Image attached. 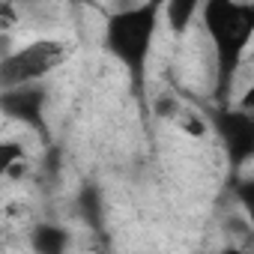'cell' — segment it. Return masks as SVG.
Wrapping results in <instances>:
<instances>
[{"label":"cell","mask_w":254,"mask_h":254,"mask_svg":"<svg viewBox=\"0 0 254 254\" xmlns=\"http://www.w3.org/2000/svg\"><path fill=\"white\" fill-rule=\"evenodd\" d=\"M159 21H162L159 3H135V6H126L108 18L105 45L135 78H141L147 69Z\"/></svg>","instance_id":"obj_1"},{"label":"cell","mask_w":254,"mask_h":254,"mask_svg":"<svg viewBox=\"0 0 254 254\" xmlns=\"http://www.w3.org/2000/svg\"><path fill=\"white\" fill-rule=\"evenodd\" d=\"M203 27L215 45L221 78L233 75L245 48L254 39V3L245 0H209L206 6H200Z\"/></svg>","instance_id":"obj_2"},{"label":"cell","mask_w":254,"mask_h":254,"mask_svg":"<svg viewBox=\"0 0 254 254\" xmlns=\"http://www.w3.org/2000/svg\"><path fill=\"white\" fill-rule=\"evenodd\" d=\"M69 54H72V48L60 39H36L6 57H0V93L39 84L57 66H63L69 60Z\"/></svg>","instance_id":"obj_3"},{"label":"cell","mask_w":254,"mask_h":254,"mask_svg":"<svg viewBox=\"0 0 254 254\" xmlns=\"http://www.w3.org/2000/svg\"><path fill=\"white\" fill-rule=\"evenodd\" d=\"M42 108H45V90L39 84L30 87H15L0 93V111L12 120L21 123H39L42 120Z\"/></svg>","instance_id":"obj_4"},{"label":"cell","mask_w":254,"mask_h":254,"mask_svg":"<svg viewBox=\"0 0 254 254\" xmlns=\"http://www.w3.org/2000/svg\"><path fill=\"white\" fill-rule=\"evenodd\" d=\"M224 138H227L230 162L236 168H242L254 156V123H251V117L239 114V111L224 114Z\"/></svg>","instance_id":"obj_5"},{"label":"cell","mask_w":254,"mask_h":254,"mask_svg":"<svg viewBox=\"0 0 254 254\" xmlns=\"http://www.w3.org/2000/svg\"><path fill=\"white\" fill-rule=\"evenodd\" d=\"M30 248L36 254H66L69 251V230L51 221H42L30 233Z\"/></svg>","instance_id":"obj_6"},{"label":"cell","mask_w":254,"mask_h":254,"mask_svg":"<svg viewBox=\"0 0 254 254\" xmlns=\"http://www.w3.org/2000/svg\"><path fill=\"white\" fill-rule=\"evenodd\" d=\"M197 12H200V3H194V0H174V3L162 6V15L174 30H186Z\"/></svg>","instance_id":"obj_7"},{"label":"cell","mask_w":254,"mask_h":254,"mask_svg":"<svg viewBox=\"0 0 254 254\" xmlns=\"http://www.w3.org/2000/svg\"><path fill=\"white\" fill-rule=\"evenodd\" d=\"M18 162H24V147L18 141H0V177H6Z\"/></svg>","instance_id":"obj_8"},{"label":"cell","mask_w":254,"mask_h":254,"mask_svg":"<svg viewBox=\"0 0 254 254\" xmlns=\"http://www.w3.org/2000/svg\"><path fill=\"white\" fill-rule=\"evenodd\" d=\"M180 126H183V132H189L191 138H203V135H206V123L197 120V117H191V114L180 117Z\"/></svg>","instance_id":"obj_9"},{"label":"cell","mask_w":254,"mask_h":254,"mask_svg":"<svg viewBox=\"0 0 254 254\" xmlns=\"http://www.w3.org/2000/svg\"><path fill=\"white\" fill-rule=\"evenodd\" d=\"M24 174H27V165H24V162H18V165H15V168L6 174V177H9V180H21Z\"/></svg>","instance_id":"obj_10"},{"label":"cell","mask_w":254,"mask_h":254,"mask_svg":"<svg viewBox=\"0 0 254 254\" xmlns=\"http://www.w3.org/2000/svg\"><path fill=\"white\" fill-rule=\"evenodd\" d=\"M218 254H245V251H242V248H236V245H230V248H221Z\"/></svg>","instance_id":"obj_11"}]
</instances>
